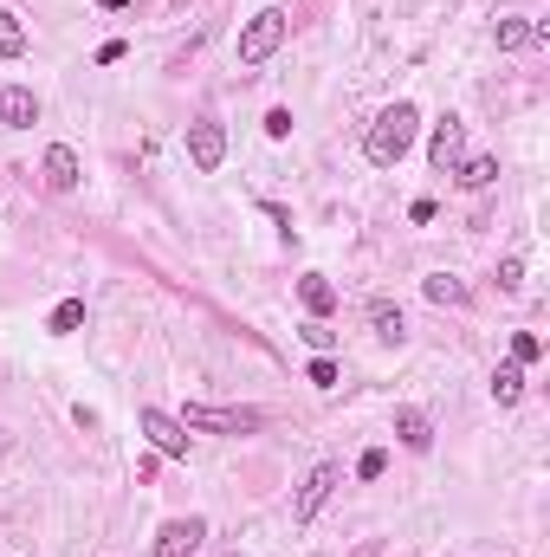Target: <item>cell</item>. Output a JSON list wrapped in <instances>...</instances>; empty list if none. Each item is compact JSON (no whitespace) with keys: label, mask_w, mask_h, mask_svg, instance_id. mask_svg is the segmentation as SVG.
<instances>
[{"label":"cell","mask_w":550,"mask_h":557,"mask_svg":"<svg viewBox=\"0 0 550 557\" xmlns=\"http://www.w3.org/2000/svg\"><path fill=\"white\" fill-rule=\"evenodd\" d=\"M298 298H305L311 318H330V311H337V285H330L324 273H305V279H298Z\"/></svg>","instance_id":"4fadbf2b"},{"label":"cell","mask_w":550,"mask_h":557,"mask_svg":"<svg viewBox=\"0 0 550 557\" xmlns=\"http://www.w3.org/2000/svg\"><path fill=\"white\" fill-rule=\"evenodd\" d=\"M337 486H343V467H337V460H318V467H311L305 480H298L292 525H311V519H318V512L330 506V493H337Z\"/></svg>","instance_id":"3957f363"},{"label":"cell","mask_w":550,"mask_h":557,"mask_svg":"<svg viewBox=\"0 0 550 557\" xmlns=\"http://www.w3.org/2000/svg\"><path fill=\"white\" fill-rule=\"evenodd\" d=\"M395 434H402L408 454H428V447H434V421L421 409H395Z\"/></svg>","instance_id":"8fae6325"},{"label":"cell","mask_w":550,"mask_h":557,"mask_svg":"<svg viewBox=\"0 0 550 557\" xmlns=\"http://www.w3.org/2000/svg\"><path fill=\"white\" fill-rule=\"evenodd\" d=\"M382 467H389V454H382V447H369V454L356 460V473H363V480H382Z\"/></svg>","instance_id":"cb8c5ba5"},{"label":"cell","mask_w":550,"mask_h":557,"mask_svg":"<svg viewBox=\"0 0 550 557\" xmlns=\"http://www.w3.org/2000/svg\"><path fill=\"white\" fill-rule=\"evenodd\" d=\"M311 383H318V389H330V383H337V363H330V357H311Z\"/></svg>","instance_id":"d4e9b609"},{"label":"cell","mask_w":550,"mask_h":557,"mask_svg":"<svg viewBox=\"0 0 550 557\" xmlns=\"http://www.w3.org/2000/svg\"><path fill=\"white\" fill-rule=\"evenodd\" d=\"M0 59H26V26L13 7H0Z\"/></svg>","instance_id":"e0dca14e"},{"label":"cell","mask_w":550,"mask_h":557,"mask_svg":"<svg viewBox=\"0 0 550 557\" xmlns=\"http://www.w3.org/2000/svg\"><path fill=\"white\" fill-rule=\"evenodd\" d=\"M52 331H59V337H72L78 331V324H85V298H65V305H52Z\"/></svg>","instance_id":"d6986e66"},{"label":"cell","mask_w":550,"mask_h":557,"mask_svg":"<svg viewBox=\"0 0 550 557\" xmlns=\"http://www.w3.org/2000/svg\"><path fill=\"white\" fill-rule=\"evenodd\" d=\"M285 26H292V20H285V7H259L253 20L240 26V39H233V59H240L246 72H253V65H266L272 52L285 46Z\"/></svg>","instance_id":"7a4b0ae2"},{"label":"cell","mask_w":550,"mask_h":557,"mask_svg":"<svg viewBox=\"0 0 550 557\" xmlns=\"http://www.w3.org/2000/svg\"><path fill=\"white\" fill-rule=\"evenodd\" d=\"M460 149H466V124H460V117H440L434 143H428V162L440 175H453V169H460Z\"/></svg>","instance_id":"9c48e42d"},{"label":"cell","mask_w":550,"mask_h":557,"mask_svg":"<svg viewBox=\"0 0 550 557\" xmlns=\"http://www.w3.org/2000/svg\"><path fill=\"white\" fill-rule=\"evenodd\" d=\"M227 557H246V551H227Z\"/></svg>","instance_id":"4316f807"},{"label":"cell","mask_w":550,"mask_h":557,"mask_svg":"<svg viewBox=\"0 0 550 557\" xmlns=\"http://www.w3.org/2000/svg\"><path fill=\"white\" fill-rule=\"evenodd\" d=\"M201 538H208V519H201V512H188V519H169V525L156 532V557H195Z\"/></svg>","instance_id":"52a82bcc"},{"label":"cell","mask_w":550,"mask_h":557,"mask_svg":"<svg viewBox=\"0 0 550 557\" xmlns=\"http://www.w3.org/2000/svg\"><path fill=\"white\" fill-rule=\"evenodd\" d=\"M136 428L149 434V447H156L162 460H188V428L175 415H162V409H136Z\"/></svg>","instance_id":"5b68a950"},{"label":"cell","mask_w":550,"mask_h":557,"mask_svg":"<svg viewBox=\"0 0 550 557\" xmlns=\"http://www.w3.org/2000/svg\"><path fill=\"white\" fill-rule=\"evenodd\" d=\"M175 421H182L188 434H253L266 415H259V409H208V402H188Z\"/></svg>","instance_id":"277c9868"},{"label":"cell","mask_w":550,"mask_h":557,"mask_svg":"<svg viewBox=\"0 0 550 557\" xmlns=\"http://www.w3.org/2000/svg\"><path fill=\"white\" fill-rule=\"evenodd\" d=\"M538 357H544V337L538 331H518L512 337V363H538Z\"/></svg>","instance_id":"44dd1931"},{"label":"cell","mask_w":550,"mask_h":557,"mask_svg":"<svg viewBox=\"0 0 550 557\" xmlns=\"http://www.w3.org/2000/svg\"><path fill=\"white\" fill-rule=\"evenodd\" d=\"M518 396H525V363H499V370H492V402H499V409H518Z\"/></svg>","instance_id":"5bb4252c"},{"label":"cell","mask_w":550,"mask_h":557,"mask_svg":"<svg viewBox=\"0 0 550 557\" xmlns=\"http://www.w3.org/2000/svg\"><path fill=\"white\" fill-rule=\"evenodd\" d=\"M518 285H525V260L505 253V260H499V292H518Z\"/></svg>","instance_id":"7402d4cb"},{"label":"cell","mask_w":550,"mask_h":557,"mask_svg":"<svg viewBox=\"0 0 550 557\" xmlns=\"http://www.w3.org/2000/svg\"><path fill=\"white\" fill-rule=\"evenodd\" d=\"M0 124H7V130H33L39 124L33 85H0Z\"/></svg>","instance_id":"30bf717a"},{"label":"cell","mask_w":550,"mask_h":557,"mask_svg":"<svg viewBox=\"0 0 550 557\" xmlns=\"http://www.w3.org/2000/svg\"><path fill=\"white\" fill-rule=\"evenodd\" d=\"M188 162H195L201 175H214L220 162H227V130H220L214 117H201V124H188Z\"/></svg>","instance_id":"8992f818"},{"label":"cell","mask_w":550,"mask_h":557,"mask_svg":"<svg viewBox=\"0 0 550 557\" xmlns=\"http://www.w3.org/2000/svg\"><path fill=\"white\" fill-rule=\"evenodd\" d=\"M98 7H110V13H117V7H130V0H98Z\"/></svg>","instance_id":"484cf974"},{"label":"cell","mask_w":550,"mask_h":557,"mask_svg":"<svg viewBox=\"0 0 550 557\" xmlns=\"http://www.w3.org/2000/svg\"><path fill=\"white\" fill-rule=\"evenodd\" d=\"M525 46H538V20L505 13V20H499V52H525Z\"/></svg>","instance_id":"9a60e30c"},{"label":"cell","mask_w":550,"mask_h":557,"mask_svg":"<svg viewBox=\"0 0 550 557\" xmlns=\"http://www.w3.org/2000/svg\"><path fill=\"white\" fill-rule=\"evenodd\" d=\"M39 175H46L52 195H72L78 175H85V169H78V149H72V143H52L46 156H39Z\"/></svg>","instance_id":"ba28073f"},{"label":"cell","mask_w":550,"mask_h":557,"mask_svg":"<svg viewBox=\"0 0 550 557\" xmlns=\"http://www.w3.org/2000/svg\"><path fill=\"white\" fill-rule=\"evenodd\" d=\"M369 324H376L382 344H402V337H408V318H402V305H395V298H369Z\"/></svg>","instance_id":"7c38bea8"},{"label":"cell","mask_w":550,"mask_h":557,"mask_svg":"<svg viewBox=\"0 0 550 557\" xmlns=\"http://www.w3.org/2000/svg\"><path fill=\"white\" fill-rule=\"evenodd\" d=\"M298 337H305V344L318 350V357H330V350H337V331H330L324 318H305V324H298Z\"/></svg>","instance_id":"ffe728a7"},{"label":"cell","mask_w":550,"mask_h":557,"mask_svg":"<svg viewBox=\"0 0 550 557\" xmlns=\"http://www.w3.org/2000/svg\"><path fill=\"white\" fill-rule=\"evenodd\" d=\"M421 292H428V305H466V285L453 279V273H434V279H421Z\"/></svg>","instance_id":"ac0fdd59"},{"label":"cell","mask_w":550,"mask_h":557,"mask_svg":"<svg viewBox=\"0 0 550 557\" xmlns=\"http://www.w3.org/2000/svg\"><path fill=\"white\" fill-rule=\"evenodd\" d=\"M415 137H421V111H415V104H389V111L369 124V137H363L369 169H395V162L415 149Z\"/></svg>","instance_id":"6da1fadb"},{"label":"cell","mask_w":550,"mask_h":557,"mask_svg":"<svg viewBox=\"0 0 550 557\" xmlns=\"http://www.w3.org/2000/svg\"><path fill=\"white\" fill-rule=\"evenodd\" d=\"M460 188H492L499 182V156H460Z\"/></svg>","instance_id":"2e32d148"},{"label":"cell","mask_w":550,"mask_h":557,"mask_svg":"<svg viewBox=\"0 0 550 557\" xmlns=\"http://www.w3.org/2000/svg\"><path fill=\"white\" fill-rule=\"evenodd\" d=\"M266 137H272V143L292 137V111H285V104H279V111H266Z\"/></svg>","instance_id":"603a6c76"}]
</instances>
